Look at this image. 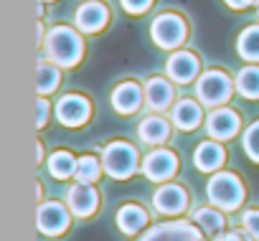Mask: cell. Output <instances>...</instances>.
Segmentation results:
<instances>
[{"instance_id":"cell-19","label":"cell","mask_w":259,"mask_h":241,"mask_svg":"<svg viewBox=\"0 0 259 241\" xmlns=\"http://www.w3.org/2000/svg\"><path fill=\"white\" fill-rule=\"evenodd\" d=\"M148 226V211L138 203H124L119 211H117V228L124 233V236H135L140 233L143 228Z\"/></svg>"},{"instance_id":"cell-16","label":"cell","mask_w":259,"mask_h":241,"mask_svg":"<svg viewBox=\"0 0 259 241\" xmlns=\"http://www.w3.org/2000/svg\"><path fill=\"white\" fill-rule=\"evenodd\" d=\"M173 102H176V89H173V81L170 79L150 76L145 81V104L153 112H165Z\"/></svg>"},{"instance_id":"cell-24","label":"cell","mask_w":259,"mask_h":241,"mask_svg":"<svg viewBox=\"0 0 259 241\" xmlns=\"http://www.w3.org/2000/svg\"><path fill=\"white\" fill-rule=\"evenodd\" d=\"M234 84H236V91H239L244 99H259V66H256V64L244 66V69L236 74Z\"/></svg>"},{"instance_id":"cell-20","label":"cell","mask_w":259,"mask_h":241,"mask_svg":"<svg viewBox=\"0 0 259 241\" xmlns=\"http://www.w3.org/2000/svg\"><path fill=\"white\" fill-rule=\"evenodd\" d=\"M138 135L148 145H163L170 137V122H168L165 117H158V114L145 117L143 122L138 125Z\"/></svg>"},{"instance_id":"cell-2","label":"cell","mask_w":259,"mask_h":241,"mask_svg":"<svg viewBox=\"0 0 259 241\" xmlns=\"http://www.w3.org/2000/svg\"><path fill=\"white\" fill-rule=\"evenodd\" d=\"M206 196H208L211 206H216L224 213H231V211L241 208V203L246 198V188L236 173L219 170V173H211V180L206 185Z\"/></svg>"},{"instance_id":"cell-9","label":"cell","mask_w":259,"mask_h":241,"mask_svg":"<svg viewBox=\"0 0 259 241\" xmlns=\"http://www.w3.org/2000/svg\"><path fill=\"white\" fill-rule=\"evenodd\" d=\"M153 208L160 216H181L188 208V190L178 183H160L153 193Z\"/></svg>"},{"instance_id":"cell-11","label":"cell","mask_w":259,"mask_h":241,"mask_svg":"<svg viewBox=\"0 0 259 241\" xmlns=\"http://www.w3.org/2000/svg\"><path fill=\"white\" fill-rule=\"evenodd\" d=\"M241 130V117L229 109V107H216L208 117H206V132L211 140H219V142H226L231 137H236Z\"/></svg>"},{"instance_id":"cell-3","label":"cell","mask_w":259,"mask_h":241,"mask_svg":"<svg viewBox=\"0 0 259 241\" xmlns=\"http://www.w3.org/2000/svg\"><path fill=\"white\" fill-rule=\"evenodd\" d=\"M102 168L109 178L114 180H127L133 178L140 168V155L138 148L130 145L124 140H112L104 150H102Z\"/></svg>"},{"instance_id":"cell-18","label":"cell","mask_w":259,"mask_h":241,"mask_svg":"<svg viewBox=\"0 0 259 241\" xmlns=\"http://www.w3.org/2000/svg\"><path fill=\"white\" fill-rule=\"evenodd\" d=\"M193 163L201 173H219L221 165L226 163V150L216 140H206L193 150Z\"/></svg>"},{"instance_id":"cell-21","label":"cell","mask_w":259,"mask_h":241,"mask_svg":"<svg viewBox=\"0 0 259 241\" xmlns=\"http://www.w3.org/2000/svg\"><path fill=\"white\" fill-rule=\"evenodd\" d=\"M193 223L203 231V236H211L216 238L219 233H224L226 228V218H224V211H219L216 206H203L193 213Z\"/></svg>"},{"instance_id":"cell-13","label":"cell","mask_w":259,"mask_h":241,"mask_svg":"<svg viewBox=\"0 0 259 241\" xmlns=\"http://www.w3.org/2000/svg\"><path fill=\"white\" fill-rule=\"evenodd\" d=\"M74 23H76V31L81 33H99L109 23V8L99 3V0H87V3L76 8Z\"/></svg>"},{"instance_id":"cell-12","label":"cell","mask_w":259,"mask_h":241,"mask_svg":"<svg viewBox=\"0 0 259 241\" xmlns=\"http://www.w3.org/2000/svg\"><path fill=\"white\" fill-rule=\"evenodd\" d=\"M66 206L76 218H89L99 208V193L92 183H74L66 193Z\"/></svg>"},{"instance_id":"cell-28","label":"cell","mask_w":259,"mask_h":241,"mask_svg":"<svg viewBox=\"0 0 259 241\" xmlns=\"http://www.w3.org/2000/svg\"><path fill=\"white\" fill-rule=\"evenodd\" d=\"M241 226H244V231H246L254 241H259V208H249V211H244V216H241Z\"/></svg>"},{"instance_id":"cell-33","label":"cell","mask_w":259,"mask_h":241,"mask_svg":"<svg viewBox=\"0 0 259 241\" xmlns=\"http://www.w3.org/2000/svg\"><path fill=\"white\" fill-rule=\"evenodd\" d=\"M36 160H38V165H41V160H44V148H41V142H38V148H36Z\"/></svg>"},{"instance_id":"cell-34","label":"cell","mask_w":259,"mask_h":241,"mask_svg":"<svg viewBox=\"0 0 259 241\" xmlns=\"http://www.w3.org/2000/svg\"><path fill=\"white\" fill-rule=\"evenodd\" d=\"M256 21H259V0H256Z\"/></svg>"},{"instance_id":"cell-5","label":"cell","mask_w":259,"mask_h":241,"mask_svg":"<svg viewBox=\"0 0 259 241\" xmlns=\"http://www.w3.org/2000/svg\"><path fill=\"white\" fill-rule=\"evenodd\" d=\"M150 38L155 41L158 49L178 51L186 43V38H188V26L176 13H160L153 21V26H150Z\"/></svg>"},{"instance_id":"cell-23","label":"cell","mask_w":259,"mask_h":241,"mask_svg":"<svg viewBox=\"0 0 259 241\" xmlns=\"http://www.w3.org/2000/svg\"><path fill=\"white\" fill-rule=\"evenodd\" d=\"M61 66H56L54 61H49V59H41L38 61V74H36V89H38V97H49L56 86H59V81H61V71H59Z\"/></svg>"},{"instance_id":"cell-7","label":"cell","mask_w":259,"mask_h":241,"mask_svg":"<svg viewBox=\"0 0 259 241\" xmlns=\"http://www.w3.org/2000/svg\"><path fill=\"white\" fill-rule=\"evenodd\" d=\"M56 117L64 127H84L92 117V102L81 94H66L56 102Z\"/></svg>"},{"instance_id":"cell-30","label":"cell","mask_w":259,"mask_h":241,"mask_svg":"<svg viewBox=\"0 0 259 241\" xmlns=\"http://www.w3.org/2000/svg\"><path fill=\"white\" fill-rule=\"evenodd\" d=\"M49 114H51V107H49V99L46 97H38V107H36V127H46L49 122Z\"/></svg>"},{"instance_id":"cell-31","label":"cell","mask_w":259,"mask_h":241,"mask_svg":"<svg viewBox=\"0 0 259 241\" xmlns=\"http://www.w3.org/2000/svg\"><path fill=\"white\" fill-rule=\"evenodd\" d=\"M213 241H251V236L244 233V231H224V233H219Z\"/></svg>"},{"instance_id":"cell-1","label":"cell","mask_w":259,"mask_h":241,"mask_svg":"<svg viewBox=\"0 0 259 241\" xmlns=\"http://www.w3.org/2000/svg\"><path fill=\"white\" fill-rule=\"evenodd\" d=\"M44 54L49 61H54L61 69H71L81 61L84 56V41L81 31H74L69 26H56L46 33L44 41Z\"/></svg>"},{"instance_id":"cell-10","label":"cell","mask_w":259,"mask_h":241,"mask_svg":"<svg viewBox=\"0 0 259 241\" xmlns=\"http://www.w3.org/2000/svg\"><path fill=\"white\" fill-rule=\"evenodd\" d=\"M71 211L66 203H59V201H49V203H41L38 206V231L46 233V236H61L69 231V223H71Z\"/></svg>"},{"instance_id":"cell-27","label":"cell","mask_w":259,"mask_h":241,"mask_svg":"<svg viewBox=\"0 0 259 241\" xmlns=\"http://www.w3.org/2000/svg\"><path fill=\"white\" fill-rule=\"evenodd\" d=\"M241 148L251 163H259V119L246 127V132L241 137Z\"/></svg>"},{"instance_id":"cell-25","label":"cell","mask_w":259,"mask_h":241,"mask_svg":"<svg viewBox=\"0 0 259 241\" xmlns=\"http://www.w3.org/2000/svg\"><path fill=\"white\" fill-rule=\"evenodd\" d=\"M236 54L244 61H254L259 64V26H249L239 33L236 38Z\"/></svg>"},{"instance_id":"cell-14","label":"cell","mask_w":259,"mask_h":241,"mask_svg":"<svg viewBox=\"0 0 259 241\" xmlns=\"http://www.w3.org/2000/svg\"><path fill=\"white\" fill-rule=\"evenodd\" d=\"M198 71H201L198 56L191 54V51H181V49L173 51L168 64H165V74L173 84H191L198 76Z\"/></svg>"},{"instance_id":"cell-6","label":"cell","mask_w":259,"mask_h":241,"mask_svg":"<svg viewBox=\"0 0 259 241\" xmlns=\"http://www.w3.org/2000/svg\"><path fill=\"white\" fill-rule=\"evenodd\" d=\"M138 241H203V231L193 221H165L145 228Z\"/></svg>"},{"instance_id":"cell-35","label":"cell","mask_w":259,"mask_h":241,"mask_svg":"<svg viewBox=\"0 0 259 241\" xmlns=\"http://www.w3.org/2000/svg\"><path fill=\"white\" fill-rule=\"evenodd\" d=\"M44 3H54V0H44Z\"/></svg>"},{"instance_id":"cell-15","label":"cell","mask_w":259,"mask_h":241,"mask_svg":"<svg viewBox=\"0 0 259 241\" xmlns=\"http://www.w3.org/2000/svg\"><path fill=\"white\" fill-rule=\"evenodd\" d=\"M143 99H145V86H140L138 81H122L112 91V107L117 114H135L143 107Z\"/></svg>"},{"instance_id":"cell-22","label":"cell","mask_w":259,"mask_h":241,"mask_svg":"<svg viewBox=\"0 0 259 241\" xmlns=\"http://www.w3.org/2000/svg\"><path fill=\"white\" fill-rule=\"evenodd\" d=\"M49 173L56 178V180H69L76 175V165H79V158H74L69 150H56L51 158H49Z\"/></svg>"},{"instance_id":"cell-26","label":"cell","mask_w":259,"mask_h":241,"mask_svg":"<svg viewBox=\"0 0 259 241\" xmlns=\"http://www.w3.org/2000/svg\"><path fill=\"white\" fill-rule=\"evenodd\" d=\"M102 160H97L94 155H81L79 165H76V183H97L102 178Z\"/></svg>"},{"instance_id":"cell-4","label":"cell","mask_w":259,"mask_h":241,"mask_svg":"<svg viewBox=\"0 0 259 241\" xmlns=\"http://www.w3.org/2000/svg\"><path fill=\"white\" fill-rule=\"evenodd\" d=\"M236 84L229 79L226 71H219V69H208L198 76L196 81V97L198 102H203V107H224L231 94H234Z\"/></svg>"},{"instance_id":"cell-8","label":"cell","mask_w":259,"mask_h":241,"mask_svg":"<svg viewBox=\"0 0 259 241\" xmlns=\"http://www.w3.org/2000/svg\"><path fill=\"white\" fill-rule=\"evenodd\" d=\"M178 173V155L173 150L158 148L143 160V175L153 183H168Z\"/></svg>"},{"instance_id":"cell-29","label":"cell","mask_w":259,"mask_h":241,"mask_svg":"<svg viewBox=\"0 0 259 241\" xmlns=\"http://www.w3.org/2000/svg\"><path fill=\"white\" fill-rule=\"evenodd\" d=\"M119 3H122V8L130 16H143V13H148L153 8L155 0H119Z\"/></svg>"},{"instance_id":"cell-32","label":"cell","mask_w":259,"mask_h":241,"mask_svg":"<svg viewBox=\"0 0 259 241\" xmlns=\"http://www.w3.org/2000/svg\"><path fill=\"white\" fill-rule=\"evenodd\" d=\"M224 3L231 8V11H244L249 6H256V0H224Z\"/></svg>"},{"instance_id":"cell-17","label":"cell","mask_w":259,"mask_h":241,"mask_svg":"<svg viewBox=\"0 0 259 241\" xmlns=\"http://www.w3.org/2000/svg\"><path fill=\"white\" fill-rule=\"evenodd\" d=\"M170 122L181 130V132H193L196 127H201L203 122V109L198 102L193 99H181L173 104L170 109Z\"/></svg>"}]
</instances>
